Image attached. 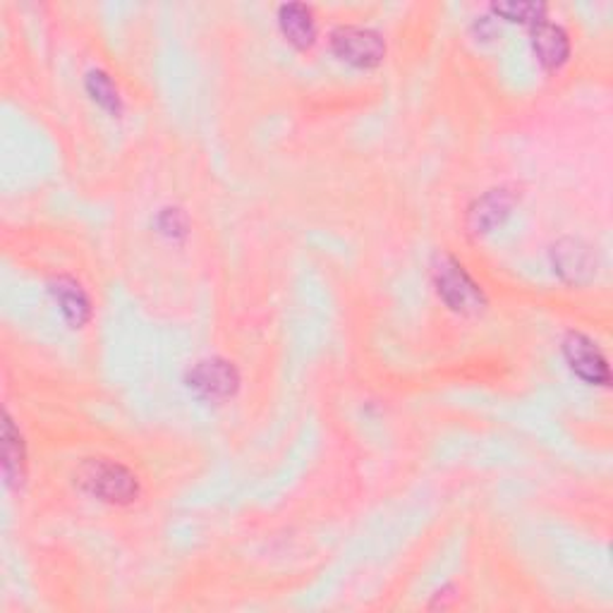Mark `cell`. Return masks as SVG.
Segmentation results:
<instances>
[{
	"label": "cell",
	"mask_w": 613,
	"mask_h": 613,
	"mask_svg": "<svg viewBox=\"0 0 613 613\" xmlns=\"http://www.w3.org/2000/svg\"><path fill=\"white\" fill-rule=\"evenodd\" d=\"M77 482L94 499L115 503V506H125V503H132L139 496L135 473H130L125 465L106 458L84 461L77 470Z\"/></svg>",
	"instance_id": "1"
},
{
	"label": "cell",
	"mask_w": 613,
	"mask_h": 613,
	"mask_svg": "<svg viewBox=\"0 0 613 613\" xmlns=\"http://www.w3.org/2000/svg\"><path fill=\"white\" fill-rule=\"evenodd\" d=\"M491 10L503 20L532 24V27L537 22H542L547 15V8L542 3H527V0H518V3H515V0H511V3H496Z\"/></svg>",
	"instance_id": "13"
},
{
	"label": "cell",
	"mask_w": 613,
	"mask_h": 613,
	"mask_svg": "<svg viewBox=\"0 0 613 613\" xmlns=\"http://www.w3.org/2000/svg\"><path fill=\"white\" fill-rule=\"evenodd\" d=\"M156 225L168 237H183L187 233V216L180 209H163L156 219Z\"/></svg>",
	"instance_id": "14"
},
{
	"label": "cell",
	"mask_w": 613,
	"mask_h": 613,
	"mask_svg": "<svg viewBox=\"0 0 613 613\" xmlns=\"http://www.w3.org/2000/svg\"><path fill=\"white\" fill-rule=\"evenodd\" d=\"M439 297L458 315H475L485 307V293L473 281V275L465 271L461 261L451 257L439 259L434 269Z\"/></svg>",
	"instance_id": "2"
},
{
	"label": "cell",
	"mask_w": 613,
	"mask_h": 613,
	"mask_svg": "<svg viewBox=\"0 0 613 613\" xmlns=\"http://www.w3.org/2000/svg\"><path fill=\"white\" fill-rule=\"evenodd\" d=\"M240 387V375L237 369L225 363L221 357L201 359L187 375V389L199 395L201 401L219 403L225 399H233Z\"/></svg>",
	"instance_id": "4"
},
{
	"label": "cell",
	"mask_w": 613,
	"mask_h": 613,
	"mask_svg": "<svg viewBox=\"0 0 613 613\" xmlns=\"http://www.w3.org/2000/svg\"><path fill=\"white\" fill-rule=\"evenodd\" d=\"M87 91L91 94V99L99 103L101 108H106L108 113L118 115L120 113V94L118 87L113 84V79L106 75L101 70H94L87 75Z\"/></svg>",
	"instance_id": "12"
},
{
	"label": "cell",
	"mask_w": 613,
	"mask_h": 613,
	"mask_svg": "<svg viewBox=\"0 0 613 613\" xmlns=\"http://www.w3.org/2000/svg\"><path fill=\"white\" fill-rule=\"evenodd\" d=\"M515 207V195L506 187L489 189L485 197H479L470 211H467V225L475 235H487L508 219Z\"/></svg>",
	"instance_id": "7"
},
{
	"label": "cell",
	"mask_w": 613,
	"mask_h": 613,
	"mask_svg": "<svg viewBox=\"0 0 613 613\" xmlns=\"http://www.w3.org/2000/svg\"><path fill=\"white\" fill-rule=\"evenodd\" d=\"M532 48L539 58V63L549 70H556L566 63L571 56L568 34L559 24H551L547 20L537 22L532 27Z\"/></svg>",
	"instance_id": "8"
},
{
	"label": "cell",
	"mask_w": 613,
	"mask_h": 613,
	"mask_svg": "<svg viewBox=\"0 0 613 613\" xmlns=\"http://www.w3.org/2000/svg\"><path fill=\"white\" fill-rule=\"evenodd\" d=\"M551 259H554V269L563 281L583 285L590 283L597 275V257L590 245L580 243V240H561L559 245L551 249Z\"/></svg>",
	"instance_id": "6"
},
{
	"label": "cell",
	"mask_w": 613,
	"mask_h": 613,
	"mask_svg": "<svg viewBox=\"0 0 613 613\" xmlns=\"http://www.w3.org/2000/svg\"><path fill=\"white\" fill-rule=\"evenodd\" d=\"M563 357L575 377H580L590 387H609L611 371L599 345L583 333H568L563 341Z\"/></svg>",
	"instance_id": "5"
},
{
	"label": "cell",
	"mask_w": 613,
	"mask_h": 613,
	"mask_svg": "<svg viewBox=\"0 0 613 613\" xmlns=\"http://www.w3.org/2000/svg\"><path fill=\"white\" fill-rule=\"evenodd\" d=\"M279 27L295 48H309L317 39V20L303 3H287L279 10Z\"/></svg>",
	"instance_id": "9"
},
{
	"label": "cell",
	"mask_w": 613,
	"mask_h": 613,
	"mask_svg": "<svg viewBox=\"0 0 613 613\" xmlns=\"http://www.w3.org/2000/svg\"><path fill=\"white\" fill-rule=\"evenodd\" d=\"M51 293L56 297V303L63 311V317L72 323V327H82V323H87L89 315H91V303H89V295L84 293V287L72 281L65 279V275H60L51 283Z\"/></svg>",
	"instance_id": "10"
},
{
	"label": "cell",
	"mask_w": 613,
	"mask_h": 613,
	"mask_svg": "<svg viewBox=\"0 0 613 613\" xmlns=\"http://www.w3.org/2000/svg\"><path fill=\"white\" fill-rule=\"evenodd\" d=\"M331 48L343 63L359 70L377 68L387 56L381 36L365 27H339L331 34Z\"/></svg>",
	"instance_id": "3"
},
{
	"label": "cell",
	"mask_w": 613,
	"mask_h": 613,
	"mask_svg": "<svg viewBox=\"0 0 613 613\" xmlns=\"http://www.w3.org/2000/svg\"><path fill=\"white\" fill-rule=\"evenodd\" d=\"M24 465H27V451H24V439L20 429L5 413L3 417V475L10 487L22 485Z\"/></svg>",
	"instance_id": "11"
}]
</instances>
